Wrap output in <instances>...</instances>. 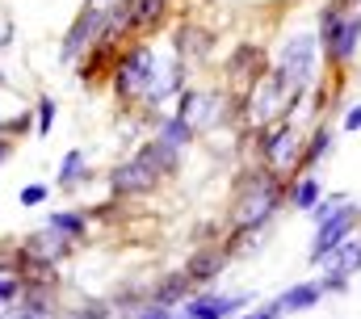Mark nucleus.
<instances>
[{"label":"nucleus","instance_id":"obj_1","mask_svg":"<svg viewBox=\"0 0 361 319\" xmlns=\"http://www.w3.org/2000/svg\"><path fill=\"white\" fill-rule=\"evenodd\" d=\"M156 76H160V64H156V51L135 42L118 55L114 64V92L122 101H143L152 88H156Z\"/></svg>","mask_w":361,"mask_h":319},{"label":"nucleus","instance_id":"obj_2","mask_svg":"<svg viewBox=\"0 0 361 319\" xmlns=\"http://www.w3.org/2000/svg\"><path fill=\"white\" fill-rule=\"evenodd\" d=\"M277 202H281V181H277V172H273V168H265V172H252V176H248V185H244L240 210H235L240 231L269 223V215H273V206H277Z\"/></svg>","mask_w":361,"mask_h":319},{"label":"nucleus","instance_id":"obj_3","mask_svg":"<svg viewBox=\"0 0 361 319\" xmlns=\"http://www.w3.org/2000/svg\"><path fill=\"white\" fill-rule=\"evenodd\" d=\"M315 64H319V38H315V30H298V34H290L286 47H281L277 68H281L286 80L294 84V92H307V88H311V80H315Z\"/></svg>","mask_w":361,"mask_h":319},{"label":"nucleus","instance_id":"obj_4","mask_svg":"<svg viewBox=\"0 0 361 319\" xmlns=\"http://www.w3.org/2000/svg\"><path fill=\"white\" fill-rule=\"evenodd\" d=\"M101 17H105V4L85 0V8L76 13V21L68 25V34H63V42H59V59H63L68 68H76V64L89 55V47L97 42V34H101Z\"/></svg>","mask_w":361,"mask_h":319},{"label":"nucleus","instance_id":"obj_5","mask_svg":"<svg viewBox=\"0 0 361 319\" xmlns=\"http://www.w3.org/2000/svg\"><path fill=\"white\" fill-rule=\"evenodd\" d=\"M357 47H361V13L349 8V13L336 21V30L319 42V51H324V59H328L332 68H349L353 55H357Z\"/></svg>","mask_w":361,"mask_h":319},{"label":"nucleus","instance_id":"obj_6","mask_svg":"<svg viewBox=\"0 0 361 319\" xmlns=\"http://www.w3.org/2000/svg\"><path fill=\"white\" fill-rule=\"evenodd\" d=\"M353 227H357V206L353 202H345L336 215H328L324 223H315V243H311V260L315 265H324L328 256H332V248L341 243V239L353 236Z\"/></svg>","mask_w":361,"mask_h":319},{"label":"nucleus","instance_id":"obj_7","mask_svg":"<svg viewBox=\"0 0 361 319\" xmlns=\"http://www.w3.org/2000/svg\"><path fill=\"white\" fill-rule=\"evenodd\" d=\"M244 303H248L244 294L227 299V294H214V290H206V294H189L173 319H231L240 307H244Z\"/></svg>","mask_w":361,"mask_h":319},{"label":"nucleus","instance_id":"obj_8","mask_svg":"<svg viewBox=\"0 0 361 319\" xmlns=\"http://www.w3.org/2000/svg\"><path fill=\"white\" fill-rule=\"evenodd\" d=\"M156 181H160V176L147 168V160L135 156V160H126V164H118V168L109 172V193H118V198H135V193H147Z\"/></svg>","mask_w":361,"mask_h":319},{"label":"nucleus","instance_id":"obj_9","mask_svg":"<svg viewBox=\"0 0 361 319\" xmlns=\"http://www.w3.org/2000/svg\"><path fill=\"white\" fill-rule=\"evenodd\" d=\"M324 265H328L324 290H345V286H349V277L361 269V239H341Z\"/></svg>","mask_w":361,"mask_h":319},{"label":"nucleus","instance_id":"obj_10","mask_svg":"<svg viewBox=\"0 0 361 319\" xmlns=\"http://www.w3.org/2000/svg\"><path fill=\"white\" fill-rule=\"evenodd\" d=\"M261 156H265V168H286L290 160L298 156V131H294V122H281V126H273L269 135H265V143H261Z\"/></svg>","mask_w":361,"mask_h":319},{"label":"nucleus","instance_id":"obj_11","mask_svg":"<svg viewBox=\"0 0 361 319\" xmlns=\"http://www.w3.org/2000/svg\"><path fill=\"white\" fill-rule=\"evenodd\" d=\"M324 294H328V290H324V282H302V286H294V290H281L269 307H273V315H294V311L315 307Z\"/></svg>","mask_w":361,"mask_h":319},{"label":"nucleus","instance_id":"obj_12","mask_svg":"<svg viewBox=\"0 0 361 319\" xmlns=\"http://www.w3.org/2000/svg\"><path fill=\"white\" fill-rule=\"evenodd\" d=\"M169 13V0H126V30L143 34V30H156Z\"/></svg>","mask_w":361,"mask_h":319},{"label":"nucleus","instance_id":"obj_13","mask_svg":"<svg viewBox=\"0 0 361 319\" xmlns=\"http://www.w3.org/2000/svg\"><path fill=\"white\" fill-rule=\"evenodd\" d=\"M139 156L147 160V168H152L156 176H173V172H177V164H180V148L164 143V139L156 135L152 143H143V148H139Z\"/></svg>","mask_w":361,"mask_h":319},{"label":"nucleus","instance_id":"obj_14","mask_svg":"<svg viewBox=\"0 0 361 319\" xmlns=\"http://www.w3.org/2000/svg\"><path fill=\"white\" fill-rule=\"evenodd\" d=\"M206 47H210V34L202 30V25H180L177 34V59H202L206 55Z\"/></svg>","mask_w":361,"mask_h":319},{"label":"nucleus","instance_id":"obj_15","mask_svg":"<svg viewBox=\"0 0 361 319\" xmlns=\"http://www.w3.org/2000/svg\"><path fill=\"white\" fill-rule=\"evenodd\" d=\"M193 135H197V131H193V122H189L185 114H177V109H173V114H164V122H160V139H164V143L185 148Z\"/></svg>","mask_w":361,"mask_h":319},{"label":"nucleus","instance_id":"obj_16","mask_svg":"<svg viewBox=\"0 0 361 319\" xmlns=\"http://www.w3.org/2000/svg\"><path fill=\"white\" fill-rule=\"evenodd\" d=\"M47 231L72 243V239L85 236V215H76V210H59V215H51V219H47Z\"/></svg>","mask_w":361,"mask_h":319},{"label":"nucleus","instance_id":"obj_17","mask_svg":"<svg viewBox=\"0 0 361 319\" xmlns=\"http://www.w3.org/2000/svg\"><path fill=\"white\" fill-rule=\"evenodd\" d=\"M261 64H265V59H261V51H257V47H240V51H235V59L227 64V76L235 80V84H240L244 76L252 80L257 72H261Z\"/></svg>","mask_w":361,"mask_h":319},{"label":"nucleus","instance_id":"obj_18","mask_svg":"<svg viewBox=\"0 0 361 319\" xmlns=\"http://www.w3.org/2000/svg\"><path fill=\"white\" fill-rule=\"evenodd\" d=\"M324 198V185H319V176H298V185L290 189V206H298V210H311L315 202Z\"/></svg>","mask_w":361,"mask_h":319},{"label":"nucleus","instance_id":"obj_19","mask_svg":"<svg viewBox=\"0 0 361 319\" xmlns=\"http://www.w3.org/2000/svg\"><path fill=\"white\" fill-rule=\"evenodd\" d=\"M328 148H332V131H328V126H319V131L311 135V143L302 148V156H298V164H302V168H311V164H319V160L328 156Z\"/></svg>","mask_w":361,"mask_h":319},{"label":"nucleus","instance_id":"obj_20","mask_svg":"<svg viewBox=\"0 0 361 319\" xmlns=\"http://www.w3.org/2000/svg\"><path fill=\"white\" fill-rule=\"evenodd\" d=\"M193 290H189V277H169L156 294H152V303H160V307H173V303H185Z\"/></svg>","mask_w":361,"mask_h":319},{"label":"nucleus","instance_id":"obj_21","mask_svg":"<svg viewBox=\"0 0 361 319\" xmlns=\"http://www.w3.org/2000/svg\"><path fill=\"white\" fill-rule=\"evenodd\" d=\"M85 172H89V164H85V152H68V156L59 160V185H76Z\"/></svg>","mask_w":361,"mask_h":319},{"label":"nucleus","instance_id":"obj_22","mask_svg":"<svg viewBox=\"0 0 361 319\" xmlns=\"http://www.w3.org/2000/svg\"><path fill=\"white\" fill-rule=\"evenodd\" d=\"M34 131L38 135L55 131V97H38V105H34Z\"/></svg>","mask_w":361,"mask_h":319},{"label":"nucleus","instance_id":"obj_23","mask_svg":"<svg viewBox=\"0 0 361 319\" xmlns=\"http://www.w3.org/2000/svg\"><path fill=\"white\" fill-rule=\"evenodd\" d=\"M219 269H223V252H202V256L189 265V277L202 282V277H210V273H219Z\"/></svg>","mask_w":361,"mask_h":319},{"label":"nucleus","instance_id":"obj_24","mask_svg":"<svg viewBox=\"0 0 361 319\" xmlns=\"http://www.w3.org/2000/svg\"><path fill=\"white\" fill-rule=\"evenodd\" d=\"M0 319H51V315H47L42 303H8Z\"/></svg>","mask_w":361,"mask_h":319},{"label":"nucleus","instance_id":"obj_25","mask_svg":"<svg viewBox=\"0 0 361 319\" xmlns=\"http://www.w3.org/2000/svg\"><path fill=\"white\" fill-rule=\"evenodd\" d=\"M345 202H349L345 193H332V198H319V202L311 206V219H315V223H324V219H328V215H336V210H341Z\"/></svg>","mask_w":361,"mask_h":319},{"label":"nucleus","instance_id":"obj_26","mask_svg":"<svg viewBox=\"0 0 361 319\" xmlns=\"http://www.w3.org/2000/svg\"><path fill=\"white\" fill-rule=\"evenodd\" d=\"M126 319H173V311L160 307V303H143V307H135Z\"/></svg>","mask_w":361,"mask_h":319},{"label":"nucleus","instance_id":"obj_27","mask_svg":"<svg viewBox=\"0 0 361 319\" xmlns=\"http://www.w3.org/2000/svg\"><path fill=\"white\" fill-rule=\"evenodd\" d=\"M47 193H51V189H47L42 181H34V185H25V189H21V206H42V202H47Z\"/></svg>","mask_w":361,"mask_h":319},{"label":"nucleus","instance_id":"obj_28","mask_svg":"<svg viewBox=\"0 0 361 319\" xmlns=\"http://www.w3.org/2000/svg\"><path fill=\"white\" fill-rule=\"evenodd\" d=\"M17 294H21V282L17 277H0V307L17 303Z\"/></svg>","mask_w":361,"mask_h":319},{"label":"nucleus","instance_id":"obj_29","mask_svg":"<svg viewBox=\"0 0 361 319\" xmlns=\"http://www.w3.org/2000/svg\"><path fill=\"white\" fill-rule=\"evenodd\" d=\"M341 126H345L349 135H353V131H361V101H357V105H349V114H345V122H341Z\"/></svg>","mask_w":361,"mask_h":319},{"label":"nucleus","instance_id":"obj_30","mask_svg":"<svg viewBox=\"0 0 361 319\" xmlns=\"http://www.w3.org/2000/svg\"><path fill=\"white\" fill-rule=\"evenodd\" d=\"M8 156H13V139H8V135H0V164H4Z\"/></svg>","mask_w":361,"mask_h":319},{"label":"nucleus","instance_id":"obj_31","mask_svg":"<svg viewBox=\"0 0 361 319\" xmlns=\"http://www.w3.org/2000/svg\"><path fill=\"white\" fill-rule=\"evenodd\" d=\"M97 4H114V0H97Z\"/></svg>","mask_w":361,"mask_h":319},{"label":"nucleus","instance_id":"obj_32","mask_svg":"<svg viewBox=\"0 0 361 319\" xmlns=\"http://www.w3.org/2000/svg\"><path fill=\"white\" fill-rule=\"evenodd\" d=\"M0 84H4V76H0Z\"/></svg>","mask_w":361,"mask_h":319}]
</instances>
